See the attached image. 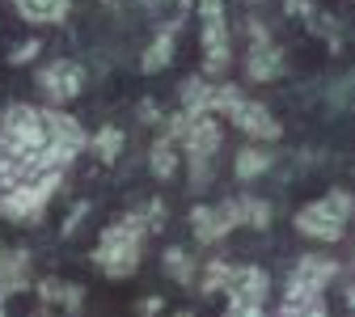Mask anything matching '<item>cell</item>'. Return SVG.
Listing matches in <instances>:
<instances>
[{
    "instance_id": "obj_17",
    "label": "cell",
    "mask_w": 355,
    "mask_h": 317,
    "mask_svg": "<svg viewBox=\"0 0 355 317\" xmlns=\"http://www.w3.org/2000/svg\"><path fill=\"white\" fill-rule=\"evenodd\" d=\"M169 55H173V26H165V30H161V38L144 51V72L165 68V64H169Z\"/></svg>"
},
{
    "instance_id": "obj_20",
    "label": "cell",
    "mask_w": 355,
    "mask_h": 317,
    "mask_svg": "<svg viewBox=\"0 0 355 317\" xmlns=\"http://www.w3.org/2000/svg\"><path fill=\"white\" fill-rule=\"evenodd\" d=\"M173 169H178L173 140H169V135H161V140H157V148H153V173H157L161 182H165V178H173Z\"/></svg>"
},
{
    "instance_id": "obj_5",
    "label": "cell",
    "mask_w": 355,
    "mask_h": 317,
    "mask_svg": "<svg viewBox=\"0 0 355 317\" xmlns=\"http://www.w3.org/2000/svg\"><path fill=\"white\" fill-rule=\"evenodd\" d=\"M0 144L5 148H17V153H42V110L34 106H5L0 110Z\"/></svg>"
},
{
    "instance_id": "obj_25",
    "label": "cell",
    "mask_w": 355,
    "mask_h": 317,
    "mask_svg": "<svg viewBox=\"0 0 355 317\" xmlns=\"http://www.w3.org/2000/svg\"><path fill=\"white\" fill-rule=\"evenodd\" d=\"M225 317H262V305H229Z\"/></svg>"
},
{
    "instance_id": "obj_26",
    "label": "cell",
    "mask_w": 355,
    "mask_h": 317,
    "mask_svg": "<svg viewBox=\"0 0 355 317\" xmlns=\"http://www.w3.org/2000/svg\"><path fill=\"white\" fill-rule=\"evenodd\" d=\"M30 55H38V42H26V47H13V55H9V60H13V64H26Z\"/></svg>"
},
{
    "instance_id": "obj_19",
    "label": "cell",
    "mask_w": 355,
    "mask_h": 317,
    "mask_svg": "<svg viewBox=\"0 0 355 317\" xmlns=\"http://www.w3.org/2000/svg\"><path fill=\"white\" fill-rule=\"evenodd\" d=\"M89 144H94V153H98L102 161H114V157L123 153V127H102Z\"/></svg>"
},
{
    "instance_id": "obj_21",
    "label": "cell",
    "mask_w": 355,
    "mask_h": 317,
    "mask_svg": "<svg viewBox=\"0 0 355 317\" xmlns=\"http://www.w3.org/2000/svg\"><path fill=\"white\" fill-rule=\"evenodd\" d=\"M279 317H330V313H326L322 296H313V300H288V296H284Z\"/></svg>"
},
{
    "instance_id": "obj_24",
    "label": "cell",
    "mask_w": 355,
    "mask_h": 317,
    "mask_svg": "<svg viewBox=\"0 0 355 317\" xmlns=\"http://www.w3.org/2000/svg\"><path fill=\"white\" fill-rule=\"evenodd\" d=\"M229 275H233V266L229 262H207V275H203V292H216V288H225L229 284Z\"/></svg>"
},
{
    "instance_id": "obj_9",
    "label": "cell",
    "mask_w": 355,
    "mask_h": 317,
    "mask_svg": "<svg viewBox=\"0 0 355 317\" xmlns=\"http://www.w3.org/2000/svg\"><path fill=\"white\" fill-rule=\"evenodd\" d=\"M250 64H245V76L250 80H275L279 72H284V55H279V47L271 38H266V30L262 26H254L250 30Z\"/></svg>"
},
{
    "instance_id": "obj_28",
    "label": "cell",
    "mask_w": 355,
    "mask_h": 317,
    "mask_svg": "<svg viewBox=\"0 0 355 317\" xmlns=\"http://www.w3.org/2000/svg\"><path fill=\"white\" fill-rule=\"evenodd\" d=\"M153 5H161V0H153ZM178 5H187V0H178Z\"/></svg>"
},
{
    "instance_id": "obj_30",
    "label": "cell",
    "mask_w": 355,
    "mask_h": 317,
    "mask_svg": "<svg viewBox=\"0 0 355 317\" xmlns=\"http://www.w3.org/2000/svg\"><path fill=\"white\" fill-rule=\"evenodd\" d=\"M0 254H5V250H0Z\"/></svg>"
},
{
    "instance_id": "obj_3",
    "label": "cell",
    "mask_w": 355,
    "mask_h": 317,
    "mask_svg": "<svg viewBox=\"0 0 355 317\" xmlns=\"http://www.w3.org/2000/svg\"><path fill=\"white\" fill-rule=\"evenodd\" d=\"M211 110H225V114L233 119V127H241L245 135H258V140H279L275 114L266 110V106H258V102H250V98H241L237 85L211 89Z\"/></svg>"
},
{
    "instance_id": "obj_27",
    "label": "cell",
    "mask_w": 355,
    "mask_h": 317,
    "mask_svg": "<svg viewBox=\"0 0 355 317\" xmlns=\"http://www.w3.org/2000/svg\"><path fill=\"white\" fill-rule=\"evenodd\" d=\"M0 317H5V296H0Z\"/></svg>"
},
{
    "instance_id": "obj_8",
    "label": "cell",
    "mask_w": 355,
    "mask_h": 317,
    "mask_svg": "<svg viewBox=\"0 0 355 317\" xmlns=\"http://www.w3.org/2000/svg\"><path fill=\"white\" fill-rule=\"evenodd\" d=\"M38 89L47 94L51 102H72L80 89H85V68L72 60H55L38 72Z\"/></svg>"
},
{
    "instance_id": "obj_4",
    "label": "cell",
    "mask_w": 355,
    "mask_h": 317,
    "mask_svg": "<svg viewBox=\"0 0 355 317\" xmlns=\"http://www.w3.org/2000/svg\"><path fill=\"white\" fill-rule=\"evenodd\" d=\"M85 144H89V135H85V127L72 114H64V110H42V153H38L42 165L64 169Z\"/></svg>"
},
{
    "instance_id": "obj_22",
    "label": "cell",
    "mask_w": 355,
    "mask_h": 317,
    "mask_svg": "<svg viewBox=\"0 0 355 317\" xmlns=\"http://www.w3.org/2000/svg\"><path fill=\"white\" fill-rule=\"evenodd\" d=\"M241 224H250V229H266V224H271V203L241 199Z\"/></svg>"
},
{
    "instance_id": "obj_6",
    "label": "cell",
    "mask_w": 355,
    "mask_h": 317,
    "mask_svg": "<svg viewBox=\"0 0 355 317\" xmlns=\"http://www.w3.org/2000/svg\"><path fill=\"white\" fill-rule=\"evenodd\" d=\"M203 68L216 76L229 68V26L225 0H203Z\"/></svg>"
},
{
    "instance_id": "obj_11",
    "label": "cell",
    "mask_w": 355,
    "mask_h": 317,
    "mask_svg": "<svg viewBox=\"0 0 355 317\" xmlns=\"http://www.w3.org/2000/svg\"><path fill=\"white\" fill-rule=\"evenodd\" d=\"M51 191L42 187H17V191H5L0 195V216L5 220H38L42 207H47Z\"/></svg>"
},
{
    "instance_id": "obj_18",
    "label": "cell",
    "mask_w": 355,
    "mask_h": 317,
    "mask_svg": "<svg viewBox=\"0 0 355 317\" xmlns=\"http://www.w3.org/2000/svg\"><path fill=\"white\" fill-rule=\"evenodd\" d=\"M266 165H271V153H262V148H241L237 153V178H241V182L266 173Z\"/></svg>"
},
{
    "instance_id": "obj_10",
    "label": "cell",
    "mask_w": 355,
    "mask_h": 317,
    "mask_svg": "<svg viewBox=\"0 0 355 317\" xmlns=\"http://www.w3.org/2000/svg\"><path fill=\"white\" fill-rule=\"evenodd\" d=\"M225 288H229V305H262L266 292H271V280L258 266H233Z\"/></svg>"
},
{
    "instance_id": "obj_16",
    "label": "cell",
    "mask_w": 355,
    "mask_h": 317,
    "mask_svg": "<svg viewBox=\"0 0 355 317\" xmlns=\"http://www.w3.org/2000/svg\"><path fill=\"white\" fill-rule=\"evenodd\" d=\"M182 106H187V119H195V114H207V110H211V89H207L199 76H191V80L182 85Z\"/></svg>"
},
{
    "instance_id": "obj_15",
    "label": "cell",
    "mask_w": 355,
    "mask_h": 317,
    "mask_svg": "<svg viewBox=\"0 0 355 317\" xmlns=\"http://www.w3.org/2000/svg\"><path fill=\"white\" fill-rule=\"evenodd\" d=\"M191 224H195V237L199 241H220V237H225L229 229H225V224H220V216H216V207H195L191 212Z\"/></svg>"
},
{
    "instance_id": "obj_13",
    "label": "cell",
    "mask_w": 355,
    "mask_h": 317,
    "mask_svg": "<svg viewBox=\"0 0 355 317\" xmlns=\"http://www.w3.org/2000/svg\"><path fill=\"white\" fill-rule=\"evenodd\" d=\"M26 280H30V258L21 250L17 254H0V296L26 288Z\"/></svg>"
},
{
    "instance_id": "obj_1",
    "label": "cell",
    "mask_w": 355,
    "mask_h": 317,
    "mask_svg": "<svg viewBox=\"0 0 355 317\" xmlns=\"http://www.w3.org/2000/svg\"><path fill=\"white\" fill-rule=\"evenodd\" d=\"M144 233H148V216L144 212H131V216L114 220L110 229L102 233L98 250H94V262L102 266V275H110V280L136 275L140 250H144Z\"/></svg>"
},
{
    "instance_id": "obj_23",
    "label": "cell",
    "mask_w": 355,
    "mask_h": 317,
    "mask_svg": "<svg viewBox=\"0 0 355 317\" xmlns=\"http://www.w3.org/2000/svg\"><path fill=\"white\" fill-rule=\"evenodd\" d=\"M165 271L178 280V284H191V262L182 250H165Z\"/></svg>"
},
{
    "instance_id": "obj_29",
    "label": "cell",
    "mask_w": 355,
    "mask_h": 317,
    "mask_svg": "<svg viewBox=\"0 0 355 317\" xmlns=\"http://www.w3.org/2000/svg\"><path fill=\"white\" fill-rule=\"evenodd\" d=\"M178 317H195V313H178Z\"/></svg>"
},
{
    "instance_id": "obj_7",
    "label": "cell",
    "mask_w": 355,
    "mask_h": 317,
    "mask_svg": "<svg viewBox=\"0 0 355 317\" xmlns=\"http://www.w3.org/2000/svg\"><path fill=\"white\" fill-rule=\"evenodd\" d=\"M334 275H338V266L330 258H322V254L296 258L292 275H288V300H313V296H322Z\"/></svg>"
},
{
    "instance_id": "obj_2",
    "label": "cell",
    "mask_w": 355,
    "mask_h": 317,
    "mask_svg": "<svg viewBox=\"0 0 355 317\" xmlns=\"http://www.w3.org/2000/svg\"><path fill=\"white\" fill-rule=\"evenodd\" d=\"M351 212H355V199L347 191H330L326 199H313L309 207L296 212V229L304 237H313V241H338Z\"/></svg>"
},
{
    "instance_id": "obj_14",
    "label": "cell",
    "mask_w": 355,
    "mask_h": 317,
    "mask_svg": "<svg viewBox=\"0 0 355 317\" xmlns=\"http://www.w3.org/2000/svg\"><path fill=\"white\" fill-rule=\"evenodd\" d=\"M38 296H42V300L64 305L68 313H80V309H85V300H80L85 292H80L76 284H64V280H42V284H38Z\"/></svg>"
},
{
    "instance_id": "obj_12",
    "label": "cell",
    "mask_w": 355,
    "mask_h": 317,
    "mask_svg": "<svg viewBox=\"0 0 355 317\" xmlns=\"http://www.w3.org/2000/svg\"><path fill=\"white\" fill-rule=\"evenodd\" d=\"M17 13L34 26H47V22H64L68 9H72V0H13Z\"/></svg>"
}]
</instances>
